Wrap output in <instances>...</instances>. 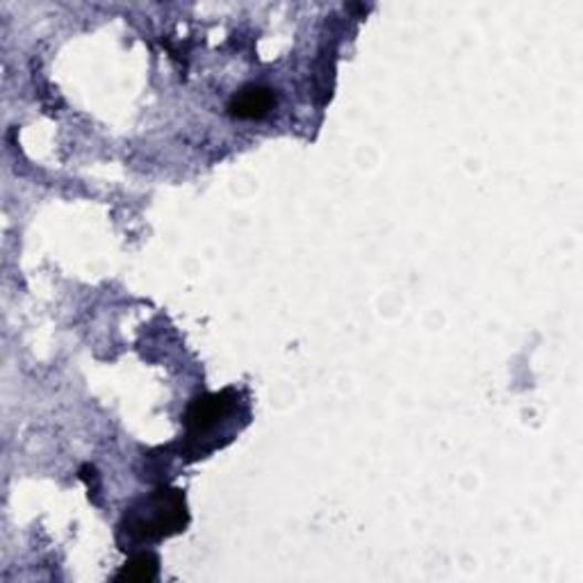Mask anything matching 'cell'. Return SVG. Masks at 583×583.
Segmentation results:
<instances>
[{"label":"cell","instance_id":"4","mask_svg":"<svg viewBox=\"0 0 583 583\" xmlns=\"http://www.w3.org/2000/svg\"><path fill=\"white\" fill-rule=\"evenodd\" d=\"M158 556L153 554H137L126 568L116 574V579H128V581H153L158 576Z\"/></svg>","mask_w":583,"mask_h":583},{"label":"cell","instance_id":"2","mask_svg":"<svg viewBox=\"0 0 583 583\" xmlns=\"http://www.w3.org/2000/svg\"><path fill=\"white\" fill-rule=\"evenodd\" d=\"M238 406V393L236 391H223L217 395H206L194 399L185 415L187 426V438L189 440H208L210 434H215L219 426L232 415Z\"/></svg>","mask_w":583,"mask_h":583},{"label":"cell","instance_id":"3","mask_svg":"<svg viewBox=\"0 0 583 583\" xmlns=\"http://www.w3.org/2000/svg\"><path fill=\"white\" fill-rule=\"evenodd\" d=\"M277 107V94L264 85H247L238 94H232L228 112L236 119H262Z\"/></svg>","mask_w":583,"mask_h":583},{"label":"cell","instance_id":"1","mask_svg":"<svg viewBox=\"0 0 583 583\" xmlns=\"http://www.w3.org/2000/svg\"><path fill=\"white\" fill-rule=\"evenodd\" d=\"M189 522L187 501L178 488H160L139 499L126 513L122 533L128 542H153L185 531Z\"/></svg>","mask_w":583,"mask_h":583}]
</instances>
